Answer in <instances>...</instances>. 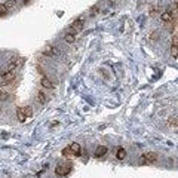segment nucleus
<instances>
[{
    "mask_svg": "<svg viewBox=\"0 0 178 178\" xmlns=\"http://www.w3.org/2000/svg\"><path fill=\"white\" fill-rule=\"evenodd\" d=\"M17 116H18V120H19V122H25V120H27V116L24 114L22 107H19V108L17 110Z\"/></svg>",
    "mask_w": 178,
    "mask_h": 178,
    "instance_id": "obj_11",
    "label": "nucleus"
},
{
    "mask_svg": "<svg viewBox=\"0 0 178 178\" xmlns=\"http://www.w3.org/2000/svg\"><path fill=\"white\" fill-rule=\"evenodd\" d=\"M40 83H42V86H43V88H46V89H52V88H54V83L50 82L48 77H42Z\"/></svg>",
    "mask_w": 178,
    "mask_h": 178,
    "instance_id": "obj_10",
    "label": "nucleus"
},
{
    "mask_svg": "<svg viewBox=\"0 0 178 178\" xmlns=\"http://www.w3.org/2000/svg\"><path fill=\"white\" fill-rule=\"evenodd\" d=\"M168 123H169L171 126H178V117H171V119L168 120Z\"/></svg>",
    "mask_w": 178,
    "mask_h": 178,
    "instance_id": "obj_17",
    "label": "nucleus"
},
{
    "mask_svg": "<svg viewBox=\"0 0 178 178\" xmlns=\"http://www.w3.org/2000/svg\"><path fill=\"white\" fill-rule=\"evenodd\" d=\"M83 24H85V19L83 18H79V19H76V21H73L71 24H70V33H77V31H80L82 30V27H83Z\"/></svg>",
    "mask_w": 178,
    "mask_h": 178,
    "instance_id": "obj_2",
    "label": "nucleus"
},
{
    "mask_svg": "<svg viewBox=\"0 0 178 178\" xmlns=\"http://www.w3.org/2000/svg\"><path fill=\"white\" fill-rule=\"evenodd\" d=\"M64 40H66L67 43H74L76 37H74V34H73V33H67V34L64 36Z\"/></svg>",
    "mask_w": 178,
    "mask_h": 178,
    "instance_id": "obj_13",
    "label": "nucleus"
},
{
    "mask_svg": "<svg viewBox=\"0 0 178 178\" xmlns=\"http://www.w3.org/2000/svg\"><path fill=\"white\" fill-rule=\"evenodd\" d=\"M171 54H172V57H178V46H175V45L171 46Z\"/></svg>",
    "mask_w": 178,
    "mask_h": 178,
    "instance_id": "obj_16",
    "label": "nucleus"
},
{
    "mask_svg": "<svg viewBox=\"0 0 178 178\" xmlns=\"http://www.w3.org/2000/svg\"><path fill=\"white\" fill-rule=\"evenodd\" d=\"M17 64H18V59H14V61H10L9 62V66H8V68H6V71H12L15 67H17Z\"/></svg>",
    "mask_w": 178,
    "mask_h": 178,
    "instance_id": "obj_15",
    "label": "nucleus"
},
{
    "mask_svg": "<svg viewBox=\"0 0 178 178\" xmlns=\"http://www.w3.org/2000/svg\"><path fill=\"white\" fill-rule=\"evenodd\" d=\"M62 155H64V156H73L71 151H70V148H64V150H62Z\"/></svg>",
    "mask_w": 178,
    "mask_h": 178,
    "instance_id": "obj_19",
    "label": "nucleus"
},
{
    "mask_svg": "<svg viewBox=\"0 0 178 178\" xmlns=\"http://www.w3.org/2000/svg\"><path fill=\"white\" fill-rule=\"evenodd\" d=\"M55 172H57V175H59V177H64V175L68 174V168L62 166V165H58L57 169H55Z\"/></svg>",
    "mask_w": 178,
    "mask_h": 178,
    "instance_id": "obj_9",
    "label": "nucleus"
},
{
    "mask_svg": "<svg viewBox=\"0 0 178 178\" xmlns=\"http://www.w3.org/2000/svg\"><path fill=\"white\" fill-rule=\"evenodd\" d=\"M36 101H37L39 104H46V103H48V98H46V95H45L42 91H39V92L36 94Z\"/></svg>",
    "mask_w": 178,
    "mask_h": 178,
    "instance_id": "obj_7",
    "label": "nucleus"
},
{
    "mask_svg": "<svg viewBox=\"0 0 178 178\" xmlns=\"http://www.w3.org/2000/svg\"><path fill=\"white\" fill-rule=\"evenodd\" d=\"M14 80H15V73L14 71H6V73L2 74V85L3 86L10 83V82H14Z\"/></svg>",
    "mask_w": 178,
    "mask_h": 178,
    "instance_id": "obj_4",
    "label": "nucleus"
},
{
    "mask_svg": "<svg viewBox=\"0 0 178 178\" xmlns=\"http://www.w3.org/2000/svg\"><path fill=\"white\" fill-rule=\"evenodd\" d=\"M6 5H8V8H9V9H10V8H15V6H17V0H9V2H8Z\"/></svg>",
    "mask_w": 178,
    "mask_h": 178,
    "instance_id": "obj_18",
    "label": "nucleus"
},
{
    "mask_svg": "<svg viewBox=\"0 0 178 178\" xmlns=\"http://www.w3.org/2000/svg\"><path fill=\"white\" fill-rule=\"evenodd\" d=\"M42 54L46 55V57H58V55H59V49L55 48V46H52V45H48V46L43 49Z\"/></svg>",
    "mask_w": 178,
    "mask_h": 178,
    "instance_id": "obj_3",
    "label": "nucleus"
},
{
    "mask_svg": "<svg viewBox=\"0 0 178 178\" xmlns=\"http://www.w3.org/2000/svg\"><path fill=\"white\" fill-rule=\"evenodd\" d=\"M155 162H157V155L156 153H146V155H143L141 157H139V163H143V165L155 163Z\"/></svg>",
    "mask_w": 178,
    "mask_h": 178,
    "instance_id": "obj_1",
    "label": "nucleus"
},
{
    "mask_svg": "<svg viewBox=\"0 0 178 178\" xmlns=\"http://www.w3.org/2000/svg\"><path fill=\"white\" fill-rule=\"evenodd\" d=\"M8 10H9V8H8L6 3H2V5H0V15H2V17H5V15L8 14Z\"/></svg>",
    "mask_w": 178,
    "mask_h": 178,
    "instance_id": "obj_14",
    "label": "nucleus"
},
{
    "mask_svg": "<svg viewBox=\"0 0 178 178\" xmlns=\"http://www.w3.org/2000/svg\"><path fill=\"white\" fill-rule=\"evenodd\" d=\"M174 3H177V5H178V0H174Z\"/></svg>",
    "mask_w": 178,
    "mask_h": 178,
    "instance_id": "obj_21",
    "label": "nucleus"
},
{
    "mask_svg": "<svg viewBox=\"0 0 178 178\" xmlns=\"http://www.w3.org/2000/svg\"><path fill=\"white\" fill-rule=\"evenodd\" d=\"M160 19H162L163 22H171V21H174V17H172V14H171V10H165L163 14L160 15Z\"/></svg>",
    "mask_w": 178,
    "mask_h": 178,
    "instance_id": "obj_6",
    "label": "nucleus"
},
{
    "mask_svg": "<svg viewBox=\"0 0 178 178\" xmlns=\"http://www.w3.org/2000/svg\"><path fill=\"white\" fill-rule=\"evenodd\" d=\"M116 157H117L119 160H123V159L126 157V151H125V148H122V147H119V148H117V153H116Z\"/></svg>",
    "mask_w": 178,
    "mask_h": 178,
    "instance_id": "obj_12",
    "label": "nucleus"
},
{
    "mask_svg": "<svg viewBox=\"0 0 178 178\" xmlns=\"http://www.w3.org/2000/svg\"><path fill=\"white\" fill-rule=\"evenodd\" d=\"M107 147L106 146H98L97 147V150H95V157H101V156H104L106 153H107Z\"/></svg>",
    "mask_w": 178,
    "mask_h": 178,
    "instance_id": "obj_8",
    "label": "nucleus"
},
{
    "mask_svg": "<svg viewBox=\"0 0 178 178\" xmlns=\"http://www.w3.org/2000/svg\"><path fill=\"white\" fill-rule=\"evenodd\" d=\"M22 2H24V3H25V5H27V3H28V2H30V0H22Z\"/></svg>",
    "mask_w": 178,
    "mask_h": 178,
    "instance_id": "obj_20",
    "label": "nucleus"
},
{
    "mask_svg": "<svg viewBox=\"0 0 178 178\" xmlns=\"http://www.w3.org/2000/svg\"><path fill=\"white\" fill-rule=\"evenodd\" d=\"M68 148H70V151H71L73 156H80V155H82V148H80V146H79L77 143H73Z\"/></svg>",
    "mask_w": 178,
    "mask_h": 178,
    "instance_id": "obj_5",
    "label": "nucleus"
}]
</instances>
